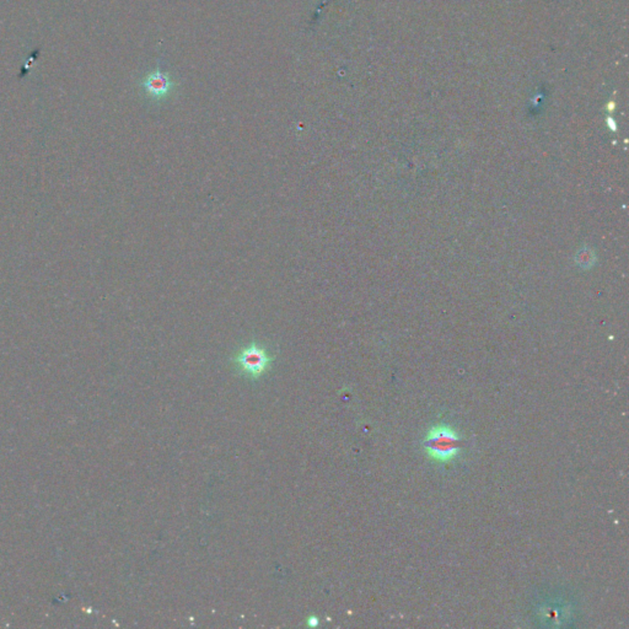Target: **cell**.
<instances>
[{"mask_svg":"<svg viewBox=\"0 0 629 629\" xmlns=\"http://www.w3.org/2000/svg\"><path fill=\"white\" fill-rule=\"evenodd\" d=\"M423 446L431 460L447 464L460 454L462 439L450 425L438 424L428 431Z\"/></svg>","mask_w":629,"mask_h":629,"instance_id":"cell-1","label":"cell"},{"mask_svg":"<svg viewBox=\"0 0 629 629\" xmlns=\"http://www.w3.org/2000/svg\"><path fill=\"white\" fill-rule=\"evenodd\" d=\"M273 357L267 352L265 347L257 343H251L245 348L236 354L234 363L241 373L247 378L257 379L266 373L271 367Z\"/></svg>","mask_w":629,"mask_h":629,"instance_id":"cell-2","label":"cell"},{"mask_svg":"<svg viewBox=\"0 0 629 629\" xmlns=\"http://www.w3.org/2000/svg\"><path fill=\"white\" fill-rule=\"evenodd\" d=\"M143 87L150 96L160 98L168 95V92L171 90V87H172V82L166 73L161 72L158 69L155 72L150 73L148 77H145Z\"/></svg>","mask_w":629,"mask_h":629,"instance_id":"cell-3","label":"cell"}]
</instances>
